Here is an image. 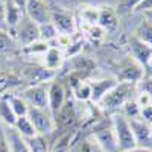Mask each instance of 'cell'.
I'll return each instance as SVG.
<instances>
[{"instance_id":"1","label":"cell","mask_w":152,"mask_h":152,"mask_svg":"<svg viewBox=\"0 0 152 152\" xmlns=\"http://www.w3.org/2000/svg\"><path fill=\"white\" fill-rule=\"evenodd\" d=\"M132 94H135V84L131 82H120L116 84L111 90L102 97L100 105L107 111H119L128 100L134 99Z\"/></svg>"},{"instance_id":"2","label":"cell","mask_w":152,"mask_h":152,"mask_svg":"<svg viewBox=\"0 0 152 152\" xmlns=\"http://www.w3.org/2000/svg\"><path fill=\"white\" fill-rule=\"evenodd\" d=\"M111 125H113L114 135H116V142H117V152H126L129 149H134L135 140H134L129 120L122 113H114V116L111 119Z\"/></svg>"},{"instance_id":"3","label":"cell","mask_w":152,"mask_h":152,"mask_svg":"<svg viewBox=\"0 0 152 152\" xmlns=\"http://www.w3.org/2000/svg\"><path fill=\"white\" fill-rule=\"evenodd\" d=\"M26 116H28V119L31 120V123L34 125V128H35L37 134L46 135V134L53 132L55 128H56L55 117L52 116V113H50L49 110L29 107Z\"/></svg>"},{"instance_id":"4","label":"cell","mask_w":152,"mask_h":152,"mask_svg":"<svg viewBox=\"0 0 152 152\" xmlns=\"http://www.w3.org/2000/svg\"><path fill=\"white\" fill-rule=\"evenodd\" d=\"M50 12H52V9L47 6L44 0H28L26 8H24L26 17L31 21H34L37 26L50 23Z\"/></svg>"},{"instance_id":"5","label":"cell","mask_w":152,"mask_h":152,"mask_svg":"<svg viewBox=\"0 0 152 152\" xmlns=\"http://www.w3.org/2000/svg\"><path fill=\"white\" fill-rule=\"evenodd\" d=\"M66 100H67V94L62 82L53 81L50 82V85H47V108L52 113L53 117L59 113L62 105L66 104Z\"/></svg>"},{"instance_id":"6","label":"cell","mask_w":152,"mask_h":152,"mask_svg":"<svg viewBox=\"0 0 152 152\" xmlns=\"http://www.w3.org/2000/svg\"><path fill=\"white\" fill-rule=\"evenodd\" d=\"M93 137H94L96 143L105 152H117V142H116V135H114L111 122L108 126L105 123H100L99 126H96Z\"/></svg>"},{"instance_id":"7","label":"cell","mask_w":152,"mask_h":152,"mask_svg":"<svg viewBox=\"0 0 152 152\" xmlns=\"http://www.w3.org/2000/svg\"><path fill=\"white\" fill-rule=\"evenodd\" d=\"M21 97L24 99V102L29 107L49 110L47 108V85H44V84L28 87L26 90L23 91Z\"/></svg>"},{"instance_id":"8","label":"cell","mask_w":152,"mask_h":152,"mask_svg":"<svg viewBox=\"0 0 152 152\" xmlns=\"http://www.w3.org/2000/svg\"><path fill=\"white\" fill-rule=\"evenodd\" d=\"M128 47H129V52H131L134 61L137 62L138 66L148 67L152 62V47H149L148 44L140 41L137 37H134V35L129 37Z\"/></svg>"},{"instance_id":"9","label":"cell","mask_w":152,"mask_h":152,"mask_svg":"<svg viewBox=\"0 0 152 152\" xmlns=\"http://www.w3.org/2000/svg\"><path fill=\"white\" fill-rule=\"evenodd\" d=\"M55 122H56V126L59 125L62 129L66 131H70L73 129L76 125L79 122V116H78V110H76L75 104L72 102L70 99L66 100V104L62 105V108L59 110V113L55 116Z\"/></svg>"},{"instance_id":"10","label":"cell","mask_w":152,"mask_h":152,"mask_svg":"<svg viewBox=\"0 0 152 152\" xmlns=\"http://www.w3.org/2000/svg\"><path fill=\"white\" fill-rule=\"evenodd\" d=\"M15 31V35L18 38V41L26 47L35 41L40 40V32H38V26L31 21L28 17H23L21 21L18 23V26L14 29Z\"/></svg>"},{"instance_id":"11","label":"cell","mask_w":152,"mask_h":152,"mask_svg":"<svg viewBox=\"0 0 152 152\" xmlns=\"http://www.w3.org/2000/svg\"><path fill=\"white\" fill-rule=\"evenodd\" d=\"M131 129L134 134V140L137 148H145L152 149V135H151V125L143 122L142 119L129 120Z\"/></svg>"},{"instance_id":"12","label":"cell","mask_w":152,"mask_h":152,"mask_svg":"<svg viewBox=\"0 0 152 152\" xmlns=\"http://www.w3.org/2000/svg\"><path fill=\"white\" fill-rule=\"evenodd\" d=\"M50 21L56 28L59 35H69L75 32V18L70 12L55 9L50 12Z\"/></svg>"},{"instance_id":"13","label":"cell","mask_w":152,"mask_h":152,"mask_svg":"<svg viewBox=\"0 0 152 152\" xmlns=\"http://www.w3.org/2000/svg\"><path fill=\"white\" fill-rule=\"evenodd\" d=\"M97 26L105 31V32H113L117 29L119 24V15L114 8L111 6H104L97 11Z\"/></svg>"},{"instance_id":"14","label":"cell","mask_w":152,"mask_h":152,"mask_svg":"<svg viewBox=\"0 0 152 152\" xmlns=\"http://www.w3.org/2000/svg\"><path fill=\"white\" fill-rule=\"evenodd\" d=\"M23 75H24V79H26L31 85L43 84V82L53 78V72L52 70H47L46 67H32V66L24 69Z\"/></svg>"},{"instance_id":"15","label":"cell","mask_w":152,"mask_h":152,"mask_svg":"<svg viewBox=\"0 0 152 152\" xmlns=\"http://www.w3.org/2000/svg\"><path fill=\"white\" fill-rule=\"evenodd\" d=\"M5 138L9 152H31L26 140L14 129V126H8L5 131Z\"/></svg>"},{"instance_id":"16","label":"cell","mask_w":152,"mask_h":152,"mask_svg":"<svg viewBox=\"0 0 152 152\" xmlns=\"http://www.w3.org/2000/svg\"><path fill=\"white\" fill-rule=\"evenodd\" d=\"M117 82L114 79H99V81H93L90 82V87H91V102L94 104H99L102 97L111 90V88L116 85Z\"/></svg>"},{"instance_id":"17","label":"cell","mask_w":152,"mask_h":152,"mask_svg":"<svg viewBox=\"0 0 152 152\" xmlns=\"http://www.w3.org/2000/svg\"><path fill=\"white\" fill-rule=\"evenodd\" d=\"M5 15H6L8 31H14L23 18V11H20L17 6L12 5L9 0H6L5 2Z\"/></svg>"},{"instance_id":"18","label":"cell","mask_w":152,"mask_h":152,"mask_svg":"<svg viewBox=\"0 0 152 152\" xmlns=\"http://www.w3.org/2000/svg\"><path fill=\"white\" fill-rule=\"evenodd\" d=\"M62 62V52L58 47H49L44 52V67L47 70H56Z\"/></svg>"},{"instance_id":"19","label":"cell","mask_w":152,"mask_h":152,"mask_svg":"<svg viewBox=\"0 0 152 152\" xmlns=\"http://www.w3.org/2000/svg\"><path fill=\"white\" fill-rule=\"evenodd\" d=\"M14 129L23 137V138H29V137H34L37 134L34 125L31 123V120L28 119V116H21V117H17L15 123H14Z\"/></svg>"},{"instance_id":"20","label":"cell","mask_w":152,"mask_h":152,"mask_svg":"<svg viewBox=\"0 0 152 152\" xmlns=\"http://www.w3.org/2000/svg\"><path fill=\"white\" fill-rule=\"evenodd\" d=\"M21 78L17 76L15 73H11V72H0V96L2 93H5L9 88H14L18 87L21 84Z\"/></svg>"},{"instance_id":"21","label":"cell","mask_w":152,"mask_h":152,"mask_svg":"<svg viewBox=\"0 0 152 152\" xmlns=\"http://www.w3.org/2000/svg\"><path fill=\"white\" fill-rule=\"evenodd\" d=\"M0 120H2L6 126H14L17 117L14 111H12V108L9 107V102L6 96H2L0 97Z\"/></svg>"},{"instance_id":"22","label":"cell","mask_w":152,"mask_h":152,"mask_svg":"<svg viewBox=\"0 0 152 152\" xmlns=\"http://www.w3.org/2000/svg\"><path fill=\"white\" fill-rule=\"evenodd\" d=\"M8 102H9V107L14 111L15 117H21V116H26L28 114V110H29V105L24 102V99L21 96H15V94H9L6 96Z\"/></svg>"},{"instance_id":"23","label":"cell","mask_w":152,"mask_h":152,"mask_svg":"<svg viewBox=\"0 0 152 152\" xmlns=\"http://www.w3.org/2000/svg\"><path fill=\"white\" fill-rule=\"evenodd\" d=\"M24 140H26L31 152H49V142H47L46 135L35 134L34 137L24 138Z\"/></svg>"},{"instance_id":"24","label":"cell","mask_w":152,"mask_h":152,"mask_svg":"<svg viewBox=\"0 0 152 152\" xmlns=\"http://www.w3.org/2000/svg\"><path fill=\"white\" fill-rule=\"evenodd\" d=\"M134 37H137L140 41H143L145 44H148L149 47H152V23L149 21H143L137 26V29L132 34Z\"/></svg>"},{"instance_id":"25","label":"cell","mask_w":152,"mask_h":152,"mask_svg":"<svg viewBox=\"0 0 152 152\" xmlns=\"http://www.w3.org/2000/svg\"><path fill=\"white\" fill-rule=\"evenodd\" d=\"M38 32H40V40L44 41V43H49L52 40H56L58 38V31L56 28L52 24V21L50 23H46V24H41V26H38Z\"/></svg>"},{"instance_id":"26","label":"cell","mask_w":152,"mask_h":152,"mask_svg":"<svg viewBox=\"0 0 152 152\" xmlns=\"http://www.w3.org/2000/svg\"><path fill=\"white\" fill-rule=\"evenodd\" d=\"M142 0H119L117 2V8H116V12L117 15L120 17H126L129 15L132 11H135V8L140 5Z\"/></svg>"},{"instance_id":"27","label":"cell","mask_w":152,"mask_h":152,"mask_svg":"<svg viewBox=\"0 0 152 152\" xmlns=\"http://www.w3.org/2000/svg\"><path fill=\"white\" fill-rule=\"evenodd\" d=\"M73 94L79 102H87L91 99V87L88 82H79L73 88Z\"/></svg>"},{"instance_id":"28","label":"cell","mask_w":152,"mask_h":152,"mask_svg":"<svg viewBox=\"0 0 152 152\" xmlns=\"http://www.w3.org/2000/svg\"><path fill=\"white\" fill-rule=\"evenodd\" d=\"M122 114L128 119V120H135V119H140V107L137 105V102L134 99L128 100L123 107H122Z\"/></svg>"},{"instance_id":"29","label":"cell","mask_w":152,"mask_h":152,"mask_svg":"<svg viewBox=\"0 0 152 152\" xmlns=\"http://www.w3.org/2000/svg\"><path fill=\"white\" fill-rule=\"evenodd\" d=\"M135 91L137 93H143V94H148L151 99H152V76L148 73V75H143L142 79L135 84Z\"/></svg>"},{"instance_id":"30","label":"cell","mask_w":152,"mask_h":152,"mask_svg":"<svg viewBox=\"0 0 152 152\" xmlns=\"http://www.w3.org/2000/svg\"><path fill=\"white\" fill-rule=\"evenodd\" d=\"M47 49H49V44L47 43L38 40V41H35V43H32V44L24 47V52H26V53H43L44 55V52H46Z\"/></svg>"},{"instance_id":"31","label":"cell","mask_w":152,"mask_h":152,"mask_svg":"<svg viewBox=\"0 0 152 152\" xmlns=\"http://www.w3.org/2000/svg\"><path fill=\"white\" fill-rule=\"evenodd\" d=\"M50 152H70V137L69 135L61 137Z\"/></svg>"},{"instance_id":"32","label":"cell","mask_w":152,"mask_h":152,"mask_svg":"<svg viewBox=\"0 0 152 152\" xmlns=\"http://www.w3.org/2000/svg\"><path fill=\"white\" fill-rule=\"evenodd\" d=\"M12 46V40H11V35L9 32H3L0 31V53H5L11 49Z\"/></svg>"},{"instance_id":"33","label":"cell","mask_w":152,"mask_h":152,"mask_svg":"<svg viewBox=\"0 0 152 152\" xmlns=\"http://www.w3.org/2000/svg\"><path fill=\"white\" fill-rule=\"evenodd\" d=\"M84 18H85V21H88L91 24V26H94V24L97 23V11H94V9H85L84 11Z\"/></svg>"},{"instance_id":"34","label":"cell","mask_w":152,"mask_h":152,"mask_svg":"<svg viewBox=\"0 0 152 152\" xmlns=\"http://www.w3.org/2000/svg\"><path fill=\"white\" fill-rule=\"evenodd\" d=\"M140 119L149 125H152V105H148L140 110Z\"/></svg>"},{"instance_id":"35","label":"cell","mask_w":152,"mask_h":152,"mask_svg":"<svg viewBox=\"0 0 152 152\" xmlns=\"http://www.w3.org/2000/svg\"><path fill=\"white\" fill-rule=\"evenodd\" d=\"M0 31H3V32H8L6 15H5V3H0Z\"/></svg>"},{"instance_id":"36","label":"cell","mask_w":152,"mask_h":152,"mask_svg":"<svg viewBox=\"0 0 152 152\" xmlns=\"http://www.w3.org/2000/svg\"><path fill=\"white\" fill-rule=\"evenodd\" d=\"M135 11L138 12H146V11H152V0H142L140 5L135 8Z\"/></svg>"},{"instance_id":"37","label":"cell","mask_w":152,"mask_h":152,"mask_svg":"<svg viewBox=\"0 0 152 152\" xmlns=\"http://www.w3.org/2000/svg\"><path fill=\"white\" fill-rule=\"evenodd\" d=\"M79 152H96V151H94V148L90 142H82L81 148H79Z\"/></svg>"},{"instance_id":"38","label":"cell","mask_w":152,"mask_h":152,"mask_svg":"<svg viewBox=\"0 0 152 152\" xmlns=\"http://www.w3.org/2000/svg\"><path fill=\"white\" fill-rule=\"evenodd\" d=\"M9 2L14 5V6H17L20 11L24 12V8H26V2H28V0H9Z\"/></svg>"},{"instance_id":"39","label":"cell","mask_w":152,"mask_h":152,"mask_svg":"<svg viewBox=\"0 0 152 152\" xmlns=\"http://www.w3.org/2000/svg\"><path fill=\"white\" fill-rule=\"evenodd\" d=\"M126 152H152V149H145V148H134V149H129V151H126Z\"/></svg>"},{"instance_id":"40","label":"cell","mask_w":152,"mask_h":152,"mask_svg":"<svg viewBox=\"0 0 152 152\" xmlns=\"http://www.w3.org/2000/svg\"><path fill=\"white\" fill-rule=\"evenodd\" d=\"M143 14H145V18H146V21L152 23V11H146V12H143Z\"/></svg>"},{"instance_id":"41","label":"cell","mask_w":152,"mask_h":152,"mask_svg":"<svg viewBox=\"0 0 152 152\" xmlns=\"http://www.w3.org/2000/svg\"><path fill=\"white\" fill-rule=\"evenodd\" d=\"M76 2H84L85 3V2H94V0H76Z\"/></svg>"},{"instance_id":"42","label":"cell","mask_w":152,"mask_h":152,"mask_svg":"<svg viewBox=\"0 0 152 152\" xmlns=\"http://www.w3.org/2000/svg\"><path fill=\"white\" fill-rule=\"evenodd\" d=\"M6 2V0H0V3H5Z\"/></svg>"},{"instance_id":"43","label":"cell","mask_w":152,"mask_h":152,"mask_svg":"<svg viewBox=\"0 0 152 152\" xmlns=\"http://www.w3.org/2000/svg\"><path fill=\"white\" fill-rule=\"evenodd\" d=\"M151 135H152V125H151Z\"/></svg>"},{"instance_id":"44","label":"cell","mask_w":152,"mask_h":152,"mask_svg":"<svg viewBox=\"0 0 152 152\" xmlns=\"http://www.w3.org/2000/svg\"><path fill=\"white\" fill-rule=\"evenodd\" d=\"M149 75H151V76H152V72H151V73H149Z\"/></svg>"},{"instance_id":"45","label":"cell","mask_w":152,"mask_h":152,"mask_svg":"<svg viewBox=\"0 0 152 152\" xmlns=\"http://www.w3.org/2000/svg\"><path fill=\"white\" fill-rule=\"evenodd\" d=\"M44 2H46V0H44Z\"/></svg>"}]
</instances>
